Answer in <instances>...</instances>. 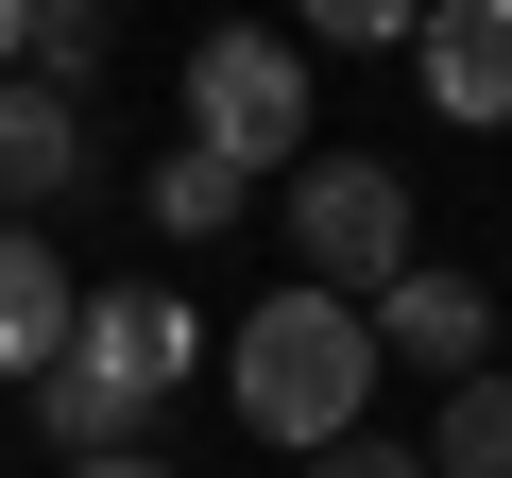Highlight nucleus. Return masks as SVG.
<instances>
[{"instance_id": "2eb2a0df", "label": "nucleus", "mask_w": 512, "mask_h": 478, "mask_svg": "<svg viewBox=\"0 0 512 478\" xmlns=\"http://www.w3.org/2000/svg\"><path fill=\"white\" fill-rule=\"evenodd\" d=\"M18 18H35V0H0V69H18Z\"/></svg>"}, {"instance_id": "f8f14e48", "label": "nucleus", "mask_w": 512, "mask_h": 478, "mask_svg": "<svg viewBox=\"0 0 512 478\" xmlns=\"http://www.w3.org/2000/svg\"><path fill=\"white\" fill-rule=\"evenodd\" d=\"M410 18H427V0H308L325 52H410Z\"/></svg>"}, {"instance_id": "20e7f679", "label": "nucleus", "mask_w": 512, "mask_h": 478, "mask_svg": "<svg viewBox=\"0 0 512 478\" xmlns=\"http://www.w3.org/2000/svg\"><path fill=\"white\" fill-rule=\"evenodd\" d=\"M359 325H376V359H427L444 393H461V376L495 359V291H478V274H444V257H410V274H393V291H376Z\"/></svg>"}, {"instance_id": "7ed1b4c3", "label": "nucleus", "mask_w": 512, "mask_h": 478, "mask_svg": "<svg viewBox=\"0 0 512 478\" xmlns=\"http://www.w3.org/2000/svg\"><path fill=\"white\" fill-rule=\"evenodd\" d=\"M393 274H410V188L376 154H291V291L376 308Z\"/></svg>"}, {"instance_id": "f257e3e1", "label": "nucleus", "mask_w": 512, "mask_h": 478, "mask_svg": "<svg viewBox=\"0 0 512 478\" xmlns=\"http://www.w3.org/2000/svg\"><path fill=\"white\" fill-rule=\"evenodd\" d=\"M376 393V325L342 291H274L239 325V427H274V444H342Z\"/></svg>"}, {"instance_id": "9b49d317", "label": "nucleus", "mask_w": 512, "mask_h": 478, "mask_svg": "<svg viewBox=\"0 0 512 478\" xmlns=\"http://www.w3.org/2000/svg\"><path fill=\"white\" fill-rule=\"evenodd\" d=\"M18 52H35V86H69V69L103 52V0H35V18H18Z\"/></svg>"}, {"instance_id": "6e6552de", "label": "nucleus", "mask_w": 512, "mask_h": 478, "mask_svg": "<svg viewBox=\"0 0 512 478\" xmlns=\"http://www.w3.org/2000/svg\"><path fill=\"white\" fill-rule=\"evenodd\" d=\"M69 325H86V291H69V257H52V222H0V376H52Z\"/></svg>"}, {"instance_id": "4468645a", "label": "nucleus", "mask_w": 512, "mask_h": 478, "mask_svg": "<svg viewBox=\"0 0 512 478\" xmlns=\"http://www.w3.org/2000/svg\"><path fill=\"white\" fill-rule=\"evenodd\" d=\"M69 478H171V461H154V444H120V461H69Z\"/></svg>"}, {"instance_id": "423d86ee", "label": "nucleus", "mask_w": 512, "mask_h": 478, "mask_svg": "<svg viewBox=\"0 0 512 478\" xmlns=\"http://www.w3.org/2000/svg\"><path fill=\"white\" fill-rule=\"evenodd\" d=\"M410 69L444 120H512V0H427L410 18Z\"/></svg>"}, {"instance_id": "9d476101", "label": "nucleus", "mask_w": 512, "mask_h": 478, "mask_svg": "<svg viewBox=\"0 0 512 478\" xmlns=\"http://www.w3.org/2000/svg\"><path fill=\"white\" fill-rule=\"evenodd\" d=\"M154 222H171V239L239 222V171H222V154H154Z\"/></svg>"}, {"instance_id": "39448f33", "label": "nucleus", "mask_w": 512, "mask_h": 478, "mask_svg": "<svg viewBox=\"0 0 512 478\" xmlns=\"http://www.w3.org/2000/svg\"><path fill=\"white\" fill-rule=\"evenodd\" d=\"M69 188H86V103L35 86V69H0V222H35Z\"/></svg>"}, {"instance_id": "f03ea898", "label": "nucleus", "mask_w": 512, "mask_h": 478, "mask_svg": "<svg viewBox=\"0 0 512 478\" xmlns=\"http://www.w3.org/2000/svg\"><path fill=\"white\" fill-rule=\"evenodd\" d=\"M188 154H222V171H291L308 154V52L274 18H222L188 52Z\"/></svg>"}, {"instance_id": "ddd939ff", "label": "nucleus", "mask_w": 512, "mask_h": 478, "mask_svg": "<svg viewBox=\"0 0 512 478\" xmlns=\"http://www.w3.org/2000/svg\"><path fill=\"white\" fill-rule=\"evenodd\" d=\"M308 478H427V444H376V427H342V444H308Z\"/></svg>"}, {"instance_id": "1a4fd4ad", "label": "nucleus", "mask_w": 512, "mask_h": 478, "mask_svg": "<svg viewBox=\"0 0 512 478\" xmlns=\"http://www.w3.org/2000/svg\"><path fill=\"white\" fill-rule=\"evenodd\" d=\"M427 478H512V359H478V376L444 393V444H427Z\"/></svg>"}, {"instance_id": "0eeeda50", "label": "nucleus", "mask_w": 512, "mask_h": 478, "mask_svg": "<svg viewBox=\"0 0 512 478\" xmlns=\"http://www.w3.org/2000/svg\"><path fill=\"white\" fill-rule=\"evenodd\" d=\"M188 342H205V325H188L171 291H86V325H69V359H86L103 393H137V410L188 376Z\"/></svg>"}]
</instances>
